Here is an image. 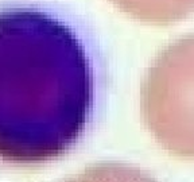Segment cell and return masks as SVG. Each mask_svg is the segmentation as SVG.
Instances as JSON below:
<instances>
[{
	"label": "cell",
	"instance_id": "cell-4",
	"mask_svg": "<svg viewBox=\"0 0 194 182\" xmlns=\"http://www.w3.org/2000/svg\"><path fill=\"white\" fill-rule=\"evenodd\" d=\"M59 182H158L151 174L124 162H100Z\"/></svg>",
	"mask_w": 194,
	"mask_h": 182
},
{
	"label": "cell",
	"instance_id": "cell-2",
	"mask_svg": "<svg viewBox=\"0 0 194 182\" xmlns=\"http://www.w3.org/2000/svg\"><path fill=\"white\" fill-rule=\"evenodd\" d=\"M142 115L159 146L194 160V34L167 46L142 84Z\"/></svg>",
	"mask_w": 194,
	"mask_h": 182
},
{
	"label": "cell",
	"instance_id": "cell-3",
	"mask_svg": "<svg viewBox=\"0 0 194 182\" xmlns=\"http://www.w3.org/2000/svg\"><path fill=\"white\" fill-rule=\"evenodd\" d=\"M121 11L150 25L166 26L194 14V0H112Z\"/></svg>",
	"mask_w": 194,
	"mask_h": 182
},
{
	"label": "cell",
	"instance_id": "cell-1",
	"mask_svg": "<svg viewBox=\"0 0 194 182\" xmlns=\"http://www.w3.org/2000/svg\"><path fill=\"white\" fill-rule=\"evenodd\" d=\"M97 78L81 26L49 0H0V169L71 151L93 119Z\"/></svg>",
	"mask_w": 194,
	"mask_h": 182
}]
</instances>
